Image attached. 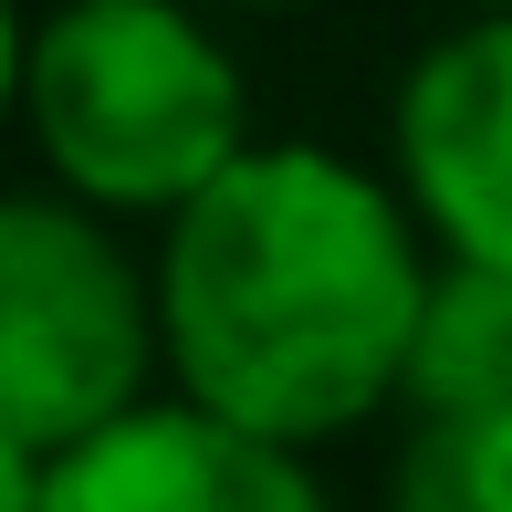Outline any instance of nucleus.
<instances>
[{"mask_svg":"<svg viewBox=\"0 0 512 512\" xmlns=\"http://www.w3.org/2000/svg\"><path fill=\"white\" fill-rule=\"evenodd\" d=\"M429 314L408 209L324 147H251L178 209L168 356L189 398L283 450L356 429L408 387Z\"/></svg>","mask_w":512,"mask_h":512,"instance_id":"nucleus-1","label":"nucleus"},{"mask_svg":"<svg viewBox=\"0 0 512 512\" xmlns=\"http://www.w3.org/2000/svg\"><path fill=\"white\" fill-rule=\"evenodd\" d=\"M21 115L95 209H189L251 157L241 74L178 0H63L21 42Z\"/></svg>","mask_w":512,"mask_h":512,"instance_id":"nucleus-2","label":"nucleus"},{"mask_svg":"<svg viewBox=\"0 0 512 512\" xmlns=\"http://www.w3.org/2000/svg\"><path fill=\"white\" fill-rule=\"evenodd\" d=\"M147 293L63 199L0 209V460H63L136 408Z\"/></svg>","mask_w":512,"mask_h":512,"instance_id":"nucleus-3","label":"nucleus"},{"mask_svg":"<svg viewBox=\"0 0 512 512\" xmlns=\"http://www.w3.org/2000/svg\"><path fill=\"white\" fill-rule=\"evenodd\" d=\"M21 512H324L314 471L262 429H230L199 398L126 408L84 450L42 460Z\"/></svg>","mask_w":512,"mask_h":512,"instance_id":"nucleus-4","label":"nucleus"},{"mask_svg":"<svg viewBox=\"0 0 512 512\" xmlns=\"http://www.w3.org/2000/svg\"><path fill=\"white\" fill-rule=\"evenodd\" d=\"M398 168L450 262L512 272V11L450 32L398 84Z\"/></svg>","mask_w":512,"mask_h":512,"instance_id":"nucleus-5","label":"nucleus"},{"mask_svg":"<svg viewBox=\"0 0 512 512\" xmlns=\"http://www.w3.org/2000/svg\"><path fill=\"white\" fill-rule=\"evenodd\" d=\"M408 398L418 418L512 408V272L450 262L429 283V314H418V345H408Z\"/></svg>","mask_w":512,"mask_h":512,"instance_id":"nucleus-6","label":"nucleus"},{"mask_svg":"<svg viewBox=\"0 0 512 512\" xmlns=\"http://www.w3.org/2000/svg\"><path fill=\"white\" fill-rule=\"evenodd\" d=\"M398 512H512V408L429 418L398 460Z\"/></svg>","mask_w":512,"mask_h":512,"instance_id":"nucleus-7","label":"nucleus"},{"mask_svg":"<svg viewBox=\"0 0 512 512\" xmlns=\"http://www.w3.org/2000/svg\"><path fill=\"white\" fill-rule=\"evenodd\" d=\"M492 11H512V0H492Z\"/></svg>","mask_w":512,"mask_h":512,"instance_id":"nucleus-8","label":"nucleus"}]
</instances>
